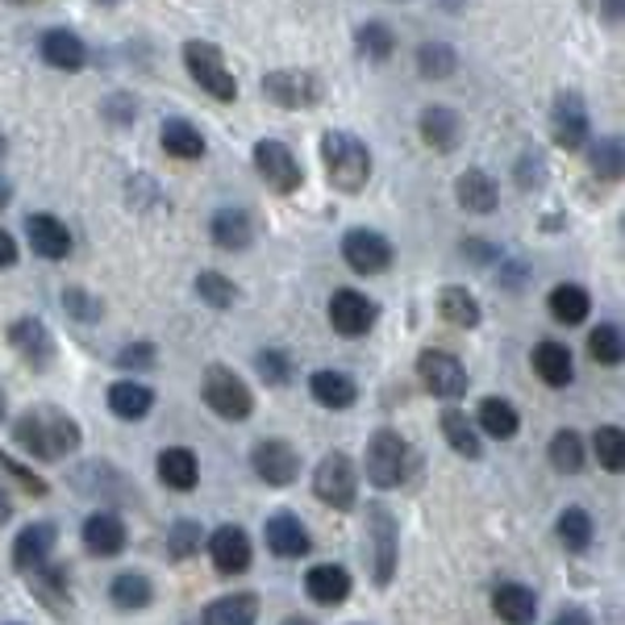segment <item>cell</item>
Instances as JSON below:
<instances>
[{"label":"cell","mask_w":625,"mask_h":625,"mask_svg":"<svg viewBox=\"0 0 625 625\" xmlns=\"http://www.w3.org/2000/svg\"><path fill=\"white\" fill-rule=\"evenodd\" d=\"M284 625H313V622H309V617H288Z\"/></svg>","instance_id":"6125c7cd"},{"label":"cell","mask_w":625,"mask_h":625,"mask_svg":"<svg viewBox=\"0 0 625 625\" xmlns=\"http://www.w3.org/2000/svg\"><path fill=\"white\" fill-rule=\"evenodd\" d=\"M13 438L22 450H29L43 464H59L63 455H71L80 446V425L71 421L63 409H34V413L17 417Z\"/></svg>","instance_id":"6da1fadb"},{"label":"cell","mask_w":625,"mask_h":625,"mask_svg":"<svg viewBox=\"0 0 625 625\" xmlns=\"http://www.w3.org/2000/svg\"><path fill=\"white\" fill-rule=\"evenodd\" d=\"M455 201L467 208V213H492V208L501 205V192H496V180L488 176V171H480V167H471V171H464L459 180H455Z\"/></svg>","instance_id":"4316f807"},{"label":"cell","mask_w":625,"mask_h":625,"mask_svg":"<svg viewBox=\"0 0 625 625\" xmlns=\"http://www.w3.org/2000/svg\"><path fill=\"white\" fill-rule=\"evenodd\" d=\"M201 542H205V533H201L196 521H176V526H171V538H167V555L192 558L201 551Z\"/></svg>","instance_id":"c3c4849f"},{"label":"cell","mask_w":625,"mask_h":625,"mask_svg":"<svg viewBox=\"0 0 625 625\" xmlns=\"http://www.w3.org/2000/svg\"><path fill=\"white\" fill-rule=\"evenodd\" d=\"M442 438L450 442V450H459L464 459H480L484 455V438H480V430H476V421L459 409H446L442 413Z\"/></svg>","instance_id":"836d02e7"},{"label":"cell","mask_w":625,"mask_h":625,"mask_svg":"<svg viewBox=\"0 0 625 625\" xmlns=\"http://www.w3.org/2000/svg\"><path fill=\"white\" fill-rule=\"evenodd\" d=\"M155 471H159V480L171 492H192V488L201 484V464H196V455L188 446H167L159 459H155Z\"/></svg>","instance_id":"603a6c76"},{"label":"cell","mask_w":625,"mask_h":625,"mask_svg":"<svg viewBox=\"0 0 625 625\" xmlns=\"http://www.w3.org/2000/svg\"><path fill=\"white\" fill-rule=\"evenodd\" d=\"M417 375H421V384L434 396H442V400H455V396L467 393L464 363H459L455 354H446V350H421V354H417Z\"/></svg>","instance_id":"30bf717a"},{"label":"cell","mask_w":625,"mask_h":625,"mask_svg":"<svg viewBox=\"0 0 625 625\" xmlns=\"http://www.w3.org/2000/svg\"><path fill=\"white\" fill-rule=\"evenodd\" d=\"M55 526H47V521H34V526H25L22 533H17V542H13V567L22 572V576H29L34 567H43L50 558V551H55Z\"/></svg>","instance_id":"ffe728a7"},{"label":"cell","mask_w":625,"mask_h":625,"mask_svg":"<svg viewBox=\"0 0 625 625\" xmlns=\"http://www.w3.org/2000/svg\"><path fill=\"white\" fill-rule=\"evenodd\" d=\"M105 117H109L113 125H130V121H134V96H109V100H105Z\"/></svg>","instance_id":"f5cc1de1"},{"label":"cell","mask_w":625,"mask_h":625,"mask_svg":"<svg viewBox=\"0 0 625 625\" xmlns=\"http://www.w3.org/2000/svg\"><path fill=\"white\" fill-rule=\"evenodd\" d=\"M25 584H29V592L47 604L55 617H68L71 613V588H68V572H63V567H47V563H43V567L29 572Z\"/></svg>","instance_id":"cb8c5ba5"},{"label":"cell","mask_w":625,"mask_h":625,"mask_svg":"<svg viewBox=\"0 0 625 625\" xmlns=\"http://www.w3.org/2000/svg\"><path fill=\"white\" fill-rule=\"evenodd\" d=\"M464 251H467L471 259H476V263H492V259H496V251H492L488 242H480V238H467Z\"/></svg>","instance_id":"11a10c76"},{"label":"cell","mask_w":625,"mask_h":625,"mask_svg":"<svg viewBox=\"0 0 625 625\" xmlns=\"http://www.w3.org/2000/svg\"><path fill=\"white\" fill-rule=\"evenodd\" d=\"M601 13L609 22H622V0H601Z\"/></svg>","instance_id":"680465c9"},{"label":"cell","mask_w":625,"mask_h":625,"mask_svg":"<svg viewBox=\"0 0 625 625\" xmlns=\"http://www.w3.org/2000/svg\"><path fill=\"white\" fill-rule=\"evenodd\" d=\"M208 558L221 576H242L251 567V538L242 526H217L208 533Z\"/></svg>","instance_id":"5bb4252c"},{"label":"cell","mask_w":625,"mask_h":625,"mask_svg":"<svg viewBox=\"0 0 625 625\" xmlns=\"http://www.w3.org/2000/svg\"><path fill=\"white\" fill-rule=\"evenodd\" d=\"M263 96L279 109H313L322 100V80L301 68H276L263 75Z\"/></svg>","instance_id":"52a82bcc"},{"label":"cell","mask_w":625,"mask_h":625,"mask_svg":"<svg viewBox=\"0 0 625 625\" xmlns=\"http://www.w3.org/2000/svg\"><path fill=\"white\" fill-rule=\"evenodd\" d=\"M368 530H371V546H375V584H393L396 576V517L384 505H368Z\"/></svg>","instance_id":"9a60e30c"},{"label":"cell","mask_w":625,"mask_h":625,"mask_svg":"<svg viewBox=\"0 0 625 625\" xmlns=\"http://www.w3.org/2000/svg\"><path fill=\"white\" fill-rule=\"evenodd\" d=\"M588 354L601 363V368H617L625 359V338L617 325H597L592 334H588Z\"/></svg>","instance_id":"ab89813d"},{"label":"cell","mask_w":625,"mask_h":625,"mask_svg":"<svg viewBox=\"0 0 625 625\" xmlns=\"http://www.w3.org/2000/svg\"><path fill=\"white\" fill-rule=\"evenodd\" d=\"M492 613L505 625H530L538 617V601H533V592L526 584L505 579V584L492 588Z\"/></svg>","instance_id":"7402d4cb"},{"label":"cell","mask_w":625,"mask_h":625,"mask_svg":"<svg viewBox=\"0 0 625 625\" xmlns=\"http://www.w3.org/2000/svg\"><path fill=\"white\" fill-rule=\"evenodd\" d=\"M588 309H592V301H588V292L579 284H558L555 292H551V317L555 322L579 325L588 317Z\"/></svg>","instance_id":"74e56055"},{"label":"cell","mask_w":625,"mask_h":625,"mask_svg":"<svg viewBox=\"0 0 625 625\" xmlns=\"http://www.w3.org/2000/svg\"><path fill=\"white\" fill-rule=\"evenodd\" d=\"M84 546L93 551L96 558H113L125 551V521L117 517V513H93L88 521H84Z\"/></svg>","instance_id":"d6986e66"},{"label":"cell","mask_w":625,"mask_h":625,"mask_svg":"<svg viewBox=\"0 0 625 625\" xmlns=\"http://www.w3.org/2000/svg\"><path fill=\"white\" fill-rule=\"evenodd\" d=\"M117 363L121 368H155V347L151 342H134V347H125L121 354H117Z\"/></svg>","instance_id":"816d5d0a"},{"label":"cell","mask_w":625,"mask_h":625,"mask_svg":"<svg viewBox=\"0 0 625 625\" xmlns=\"http://www.w3.org/2000/svg\"><path fill=\"white\" fill-rule=\"evenodd\" d=\"M517 184H521V188H538V184H542V159H538V155L521 159V167H517Z\"/></svg>","instance_id":"db71d44e"},{"label":"cell","mask_w":625,"mask_h":625,"mask_svg":"<svg viewBox=\"0 0 625 625\" xmlns=\"http://www.w3.org/2000/svg\"><path fill=\"white\" fill-rule=\"evenodd\" d=\"M201 396H205L208 409L217 417H226V421H247V417L255 413V396H251V388H247L230 368H221V363L205 368Z\"/></svg>","instance_id":"277c9868"},{"label":"cell","mask_w":625,"mask_h":625,"mask_svg":"<svg viewBox=\"0 0 625 625\" xmlns=\"http://www.w3.org/2000/svg\"><path fill=\"white\" fill-rule=\"evenodd\" d=\"M0 471H9L17 484L25 488V492H34V496H47V480H38L29 467H22L17 459H9V455H0Z\"/></svg>","instance_id":"f907efd6"},{"label":"cell","mask_w":625,"mask_h":625,"mask_svg":"<svg viewBox=\"0 0 625 625\" xmlns=\"http://www.w3.org/2000/svg\"><path fill=\"white\" fill-rule=\"evenodd\" d=\"M533 371H538V380H542V384H551V388H567V384H572V375H576L572 350L563 347V342H538V347H533Z\"/></svg>","instance_id":"f546056e"},{"label":"cell","mask_w":625,"mask_h":625,"mask_svg":"<svg viewBox=\"0 0 625 625\" xmlns=\"http://www.w3.org/2000/svg\"><path fill=\"white\" fill-rule=\"evenodd\" d=\"M313 492H317V501H325L329 509H354V501H359V471L350 464L342 450H329L317 471H313Z\"/></svg>","instance_id":"8992f818"},{"label":"cell","mask_w":625,"mask_h":625,"mask_svg":"<svg viewBox=\"0 0 625 625\" xmlns=\"http://www.w3.org/2000/svg\"><path fill=\"white\" fill-rule=\"evenodd\" d=\"M196 297H201L208 309H233L238 288H233L221 272H201V276H196Z\"/></svg>","instance_id":"f6af8a7d"},{"label":"cell","mask_w":625,"mask_h":625,"mask_svg":"<svg viewBox=\"0 0 625 625\" xmlns=\"http://www.w3.org/2000/svg\"><path fill=\"white\" fill-rule=\"evenodd\" d=\"M184 68L196 80V88H205L213 100H221V105L238 100V80H233V71L226 68L221 50L213 47V43H201V38L184 43Z\"/></svg>","instance_id":"3957f363"},{"label":"cell","mask_w":625,"mask_h":625,"mask_svg":"<svg viewBox=\"0 0 625 625\" xmlns=\"http://www.w3.org/2000/svg\"><path fill=\"white\" fill-rule=\"evenodd\" d=\"M322 167L325 180L338 192H363L371 180L368 142L347 134V130H329V134H322Z\"/></svg>","instance_id":"7a4b0ae2"},{"label":"cell","mask_w":625,"mask_h":625,"mask_svg":"<svg viewBox=\"0 0 625 625\" xmlns=\"http://www.w3.org/2000/svg\"><path fill=\"white\" fill-rule=\"evenodd\" d=\"M309 393L317 405L325 409H350L354 400H359V384L350 380L347 371H317L313 380H309Z\"/></svg>","instance_id":"4dcf8cb0"},{"label":"cell","mask_w":625,"mask_h":625,"mask_svg":"<svg viewBox=\"0 0 625 625\" xmlns=\"http://www.w3.org/2000/svg\"><path fill=\"white\" fill-rule=\"evenodd\" d=\"M0 417H4V393H0Z\"/></svg>","instance_id":"e7e4bbea"},{"label":"cell","mask_w":625,"mask_h":625,"mask_svg":"<svg viewBox=\"0 0 625 625\" xmlns=\"http://www.w3.org/2000/svg\"><path fill=\"white\" fill-rule=\"evenodd\" d=\"M255 371L267 380V384L284 388V384L292 380V359H288V350L267 347V350H259V354H255Z\"/></svg>","instance_id":"7dc6e473"},{"label":"cell","mask_w":625,"mask_h":625,"mask_svg":"<svg viewBox=\"0 0 625 625\" xmlns=\"http://www.w3.org/2000/svg\"><path fill=\"white\" fill-rule=\"evenodd\" d=\"M304 592L313 604H342L350 597V572L338 563H317L304 576Z\"/></svg>","instance_id":"d4e9b609"},{"label":"cell","mask_w":625,"mask_h":625,"mask_svg":"<svg viewBox=\"0 0 625 625\" xmlns=\"http://www.w3.org/2000/svg\"><path fill=\"white\" fill-rule=\"evenodd\" d=\"M417 130H421V142L425 146H434L438 155H450L459 139H464V121L455 109H446V105H430L425 113L417 117Z\"/></svg>","instance_id":"e0dca14e"},{"label":"cell","mask_w":625,"mask_h":625,"mask_svg":"<svg viewBox=\"0 0 625 625\" xmlns=\"http://www.w3.org/2000/svg\"><path fill=\"white\" fill-rule=\"evenodd\" d=\"M0 155H4V134H0Z\"/></svg>","instance_id":"03108f58"},{"label":"cell","mask_w":625,"mask_h":625,"mask_svg":"<svg viewBox=\"0 0 625 625\" xmlns=\"http://www.w3.org/2000/svg\"><path fill=\"white\" fill-rule=\"evenodd\" d=\"M555 625H592V622H588V613H579V609H567V613H563Z\"/></svg>","instance_id":"6f0895ef"},{"label":"cell","mask_w":625,"mask_h":625,"mask_svg":"<svg viewBox=\"0 0 625 625\" xmlns=\"http://www.w3.org/2000/svg\"><path fill=\"white\" fill-rule=\"evenodd\" d=\"M208 233H213V242L221 251H247L255 242V217L247 208H217Z\"/></svg>","instance_id":"44dd1931"},{"label":"cell","mask_w":625,"mask_h":625,"mask_svg":"<svg viewBox=\"0 0 625 625\" xmlns=\"http://www.w3.org/2000/svg\"><path fill=\"white\" fill-rule=\"evenodd\" d=\"M17 263V242H13V233L0 230V267H13Z\"/></svg>","instance_id":"9f6ffc18"},{"label":"cell","mask_w":625,"mask_h":625,"mask_svg":"<svg viewBox=\"0 0 625 625\" xmlns=\"http://www.w3.org/2000/svg\"><path fill=\"white\" fill-rule=\"evenodd\" d=\"M584 459H588V446H584V438H579L576 430H558L555 438H551V464L558 471L576 476L579 467H584Z\"/></svg>","instance_id":"60d3db41"},{"label":"cell","mask_w":625,"mask_h":625,"mask_svg":"<svg viewBox=\"0 0 625 625\" xmlns=\"http://www.w3.org/2000/svg\"><path fill=\"white\" fill-rule=\"evenodd\" d=\"M96 4H121V0H96Z\"/></svg>","instance_id":"be15d7a7"},{"label":"cell","mask_w":625,"mask_h":625,"mask_svg":"<svg viewBox=\"0 0 625 625\" xmlns=\"http://www.w3.org/2000/svg\"><path fill=\"white\" fill-rule=\"evenodd\" d=\"M409 442L400 438L396 430H375L368 442V480L375 488H396L405 484V476H409Z\"/></svg>","instance_id":"5b68a950"},{"label":"cell","mask_w":625,"mask_h":625,"mask_svg":"<svg viewBox=\"0 0 625 625\" xmlns=\"http://www.w3.org/2000/svg\"><path fill=\"white\" fill-rule=\"evenodd\" d=\"M438 313L450 325H459V329L480 325V301H476L467 288H459V284H450V288H442L438 292Z\"/></svg>","instance_id":"8d00e7d4"},{"label":"cell","mask_w":625,"mask_h":625,"mask_svg":"<svg viewBox=\"0 0 625 625\" xmlns=\"http://www.w3.org/2000/svg\"><path fill=\"white\" fill-rule=\"evenodd\" d=\"M267 546H272V555L279 558H301L313 551L309 530H304L292 513H276V517L267 521Z\"/></svg>","instance_id":"484cf974"},{"label":"cell","mask_w":625,"mask_h":625,"mask_svg":"<svg viewBox=\"0 0 625 625\" xmlns=\"http://www.w3.org/2000/svg\"><path fill=\"white\" fill-rule=\"evenodd\" d=\"M329 325L342 334V338H363L371 325H375V301L354 292V288H338L329 297Z\"/></svg>","instance_id":"7c38bea8"},{"label":"cell","mask_w":625,"mask_h":625,"mask_svg":"<svg viewBox=\"0 0 625 625\" xmlns=\"http://www.w3.org/2000/svg\"><path fill=\"white\" fill-rule=\"evenodd\" d=\"M592 171H597L601 180H622V171H625L622 139H601L592 146Z\"/></svg>","instance_id":"bcb514c9"},{"label":"cell","mask_w":625,"mask_h":625,"mask_svg":"<svg viewBox=\"0 0 625 625\" xmlns=\"http://www.w3.org/2000/svg\"><path fill=\"white\" fill-rule=\"evenodd\" d=\"M555 530L567 551H588V546H592V517L584 509H563Z\"/></svg>","instance_id":"b9f144b4"},{"label":"cell","mask_w":625,"mask_h":625,"mask_svg":"<svg viewBox=\"0 0 625 625\" xmlns=\"http://www.w3.org/2000/svg\"><path fill=\"white\" fill-rule=\"evenodd\" d=\"M517 425H521V417H517V409H513L509 400H501V396L480 400L476 430H484L488 438H513V434H517Z\"/></svg>","instance_id":"e575fe53"},{"label":"cell","mask_w":625,"mask_h":625,"mask_svg":"<svg viewBox=\"0 0 625 625\" xmlns=\"http://www.w3.org/2000/svg\"><path fill=\"white\" fill-rule=\"evenodd\" d=\"M63 309H68L75 322H96V317H100V301L88 297V292H80V288H68V292H63Z\"/></svg>","instance_id":"681fc988"},{"label":"cell","mask_w":625,"mask_h":625,"mask_svg":"<svg viewBox=\"0 0 625 625\" xmlns=\"http://www.w3.org/2000/svg\"><path fill=\"white\" fill-rule=\"evenodd\" d=\"M455 68H459V55L446 47V43H425V47L417 50V71L425 80H446Z\"/></svg>","instance_id":"7bdbcfd3"},{"label":"cell","mask_w":625,"mask_h":625,"mask_svg":"<svg viewBox=\"0 0 625 625\" xmlns=\"http://www.w3.org/2000/svg\"><path fill=\"white\" fill-rule=\"evenodd\" d=\"M25 238H29V247H34L43 259H68L71 255L68 226H63L59 217H50V213H29V217H25Z\"/></svg>","instance_id":"ac0fdd59"},{"label":"cell","mask_w":625,"mask_h":625,"mask_svg":"<svg viewBox=\"0 0 625 625\" xmlns=\"http://www.w3.org/2000/svg\"><path fill=\"white\" fill-rule=\"evenodd\" d=\"M342 259H347L350 272H359V276H380V272L393 267L396 251L380 230H347V238H342Z\"/></svg>","instance_id":"9c48e42d"},{"label":"cell","mask_w":625,"mask_h":625,"mask_svg":"<svg viewBox=\"0 0 625 625\" xmlns=\"http://www.w3.org/2000/svg\"><path fill=\"white\" fill-rule=\"evenodd\" d=\"M251 159H255L259 180L272 188V192H279V196H288V192H297V188L304 184L301 163H297V155H292V151H288L284 142H276V139L255 142Z\"/></svg>","instance_id":"ba28073f"},{"label":"cell","mask_w":625,"mask_h":625,"mask_svg":"<svg viewBox=\"0 0 625 625\" xmlns=\"http://www.w3.org/2000/svg\"><path fill=\"white\" fill-rule=\"evenodd\" d=\"M159 142L171 159L188 163V159H201V155H205V134H201L192 121H184V117H167L159 130Z\"/></svg>","instance_id":"f1b7e54d"},{"label":"cell","mask_w":625,"mask_h":625,"mask_svg":"<svg viewBox=\"0 0 625 625\" xmlns=\"http://www.w3.org/2000/svg\"><path fill=\"white\" fill-rule=\"evenodd\" d=\"M109 601L121 613H139V609H146V604L155 601V588H151V579L142 576V572H125V576H117L109 584Z\"/></svg>","instance_id":"d590c367"},{"label":"cell","mask_w":625,"mask_h":625,"mask_svg":"<svg viewBox=\"0 0 625 625\" xmlns=\"http://www.w3.org/2000/svg\"><path fill=\"white\" fill-rule=\"evenodd\" d=\"M109 409H113L121 421H142V417L155 409V393L139 384V380H117L109 388Z\"/></svg>","instance_id":"d6a6232c"},{"label":"cell","mask_w":625,"mask_h":625,"mask_svg":"<svg viewBox=\"0 0 625 625\" xmlns=\"http://www.w3.org/2000/svg\"><path fill=\"white\" fill-rule=\"evenodd\" d=\"M592 446H597V464L604 471H622L625 467V434L617 425H601L597 434H592Z\"/></svg>","instance_id":"ee69618b"},{"label":"cell","mask_w":625,"mask_h":625,"mask_svg":"<svg viewBox=\"0 0 625 625\" xmlns=\"http://www.w3.org/2000/svg\"><path fill=\"white\" fill-rule=\"evenodd\" d=\"M43 59L59 71H80L88 63V47L71 29H47L43 34Z\"/></svg>","instance_id":"1f68e13d"},{"label":"cell","mask_w":625,"mask_h":625,"mask_svg":"<svg viewBox=\"0 0 625 625\" xmlns=\"http://www.w3.org/2000/svg\"><path fill=\"white\" fill-rule=\"evenodd\" d=\"M551 134L563 151H579L588 134H592V125H588V105H584V96L579 93H558L555 96V109H551Z\"/></svg>","instance_id":"4fadbf2b"},{"label":"cell","mask_w":625,"mask_h":625,"mask_svg":"<svg viewBox=\"0 0 625 625\" xmlns=\"http://www.w3.org/2000/svg\"><path fill=\"white\" fill-rule=\"evenodd\" d=\"M354 47H359V55H363V59H375V63H384V59H393L396 34L384 22H368V25H359V34H354Z\"/></svg>","instance_id":"f35d334b"},{"label":"cell","mask_w":625,"mask_h":625,"mask_svg":"<svg viewBox=\"0 0 625 625\" xmlns=\"http://www.w3.org/2000/svg\"><path fill=\"white\" fill-rule=\"evenodd\" d=\"M251 467H255V476L263 484L288 488L297 480V471H301V455L284 438H263L255 442V450H251Z\"/></svg>","instance_id":"8fae6325"},{"label":"cell","mask_w":625,"mask_h":625,"mask_svg":"<svg viewBox=\"0 0 625 625\" xmlns=\"http://www.w3.org/2000/svg\"><path fill=\"white\" fill-rule=\"evenodd\" d=\"M9 196H13V188H9V180H4V176H0V208L9 205Z\"/></svg>","instance_id":"94428289"},{"label":"cell","mask_w":625,"mask_h":625,"mask_svg":"<svg viewBox=\"0 0 625 625\" xmlns=\"http://www.w3.org/2000/svg\"><path fill=\"white\" fill-rule=\"evenodd\" d=\"M9 517H13V505H9V496H4V492H0V526H4V521H9Z\"/></svg>","instance_id":"91938a15"},{"label":"cell","mask_w":625,"mask_h":625,"mask_svg":"<svg viewBox=\"0 0 625 625\" xmlns=\"http://www.w3.org/2000/svg\"><path fill=\"white\" fill-rule=\"evenodd\" d=\"M259 622V597L255 592H230L205 604L201 625H255Z\"/></svg>","instance_id":"83f0119b"},{"label":"cell","mask_w":625,"mask_h":625,"mask_svg":"<svg viewBox=\"0 0 625 625\" xmlns=\"http://www.w3.org/2000/svg\"><path fill=\"white\" fill-rule=\"evenodd\" d=\"M9 347L17 350L29 368H47L55 359V338L38 317H22V322L9 325Z\"/></svg>","instance_id":"2e32d148"}]
</instances>
